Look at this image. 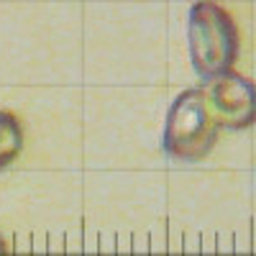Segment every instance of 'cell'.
Listing matches in <instances>:
<instances>
[{"mask_svg": "<svg viewBox=\"0 0 256 256\" xmlns=\"http://www.w3.org/2000/svg\"><path fill=\"white\" fill-rule=\"evenodd\" d=\"M187 49L192 67L205 82L233 70L241 49L238 26L218 0H195L190 6Z\"/></svg>", "mask_w": 256, "mask_h": 256, "instance_id": "cell-1", "label": "cell"}, {"mask_svg": "<svg viewBox=\"0 0 256 256\" xmlns=\"http://www.w3.org/2000/svg\"><path fill=\"white\" fill-rule=\"evenodd\" d=\"M218 131L220 128L205 105L202 88H187L166 110L162 134L164 154L174 162H202L216 148Z\"/></svg>", "mask_w": 256, "mask_h": 256, "instance_id": "cell-2", "label": "cell"}, {"mask_svg": "<svg viewBox=\"0 0 256 256\" xmlns=\"http://www.w3.org/2000/svg\"><path fill=\"white\" fill-rule=\"evenodd\" d=\"M202 88L205 105L218 128L241 131L256 123V82L238 72H226L208 80Z\"/></svg>", "mask_w": 256, "mask_h": 256, "instance_id": "cell-3", "label": "cell"}, {"mask_svg": "<svg viewBox=\"0 0 256 256\" xmlns=\"http://www.w3.org/2000/svg\"><path fill=\"white\" fill-rule=\"evenodd\" d=\"M26 146V128L16 113L0 110V172L10 166Z\"/></svg>", "mask_w": 256, "mask_h": 256, "instance_id": "cell-4", "label": "cell"}, {"mask_svg": "<svg viewBox=\"0 0 256 256\" xmlns=\"http://www.w3.org/2000/svg\"><path fill=\"white\" fill-rule=\"evenodd\" d=\"M0 256H6V244H3V236H0Z\"/></svg>", "mask_w": 256, "mask_h": 256, "instance_id": "cell-5", "label": "cell"}]
</instances>
